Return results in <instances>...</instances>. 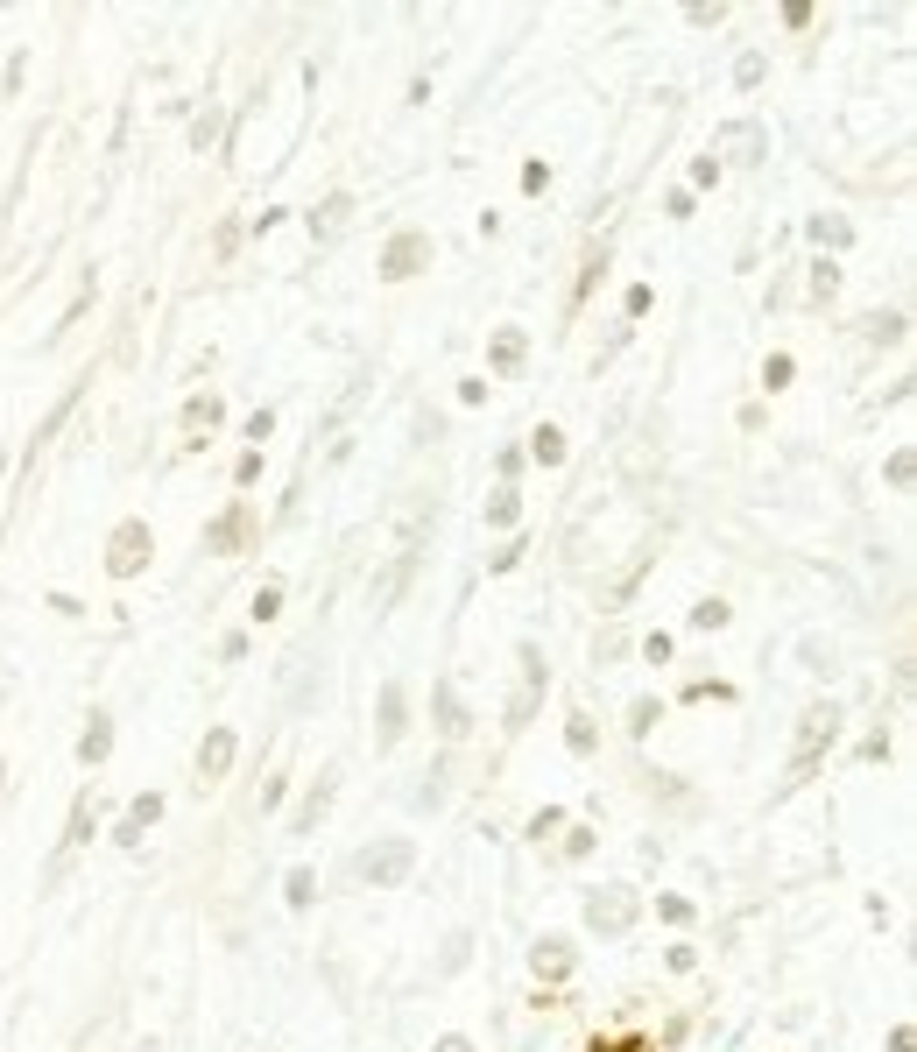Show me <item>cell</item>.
<instances>
[{"label": "cell", "mask_w": 917, "mask_h": 1052, "mask_svg": "<svg viewBox=\"0 0 917 1052\" xmlns=\"http://www.w3.org/2000/svg\"><path fill=\"white\" fill-rule=\"evenodd\" d=\"M572 968V946L565 940H537V974H565Z\"/></svg>", "instance_id": "277c9868"}, {"label": "cell", "mask_w": 917, "mask_h": 1052, "mask_svg": "<svg viewBox=\"0 0 917 1052\" xmlns=\"http://www.w3.org/2000/svg\"><path fill=\"white\" fill-rule=\"evenodd\" d=\"M586 918H593V932H621L628 918H635V904H628V891H600L593 904H586Z\"/></svg>", "instance_id": "7a4b0ae2"}, {"label": "cell", "mask_w": 917, "mask_h": 1052, "mask_svg": "<svg viewBox=\"0 0 917 1052\" xmlns=\"http://www.w3.org/2000/svg\"><path fill=\"white\" fill-rule=\"evenodd\" d=\"M494 353H501V368H515V360H522V332H501V347H494Z\"/></svg>", "instance_id": "7c38bea8"}, {"label": "cell", "mask_w": 917, "mask_h": 1052, "mask_svg": "<svg viewBox=\"0 0 917 1052\" xmlns=\"http://www.w3.org/2000/svg\"><path fill=\"white\" fill-rule=\"evenodd\" d=\"M530 453H537L543 466H551V459H565V432H558V424H543V432L530 438Z\"/></svg>", "instance_id": "ba28073f"}, {"label": "cell", "mask_w": 917, "mask_h": 1052, "mask_svg": "<svg viewBox=\"0 0 917 1052\" xmlns=\"http://www.w3.org/2000/svg\"><path fill=\"white\" fill-rule=\"evenodd\" d=\"M141 551V523H128L120 537H113V572H128V558Z\"/></svg>", "instance_id": "9c48e42d"}, {"label": "cell", "mask_w": 917, "mask_h": 1052, "mask_svg": "<svg viewBox=\"0 0 917 1052\" xmlns=\"http://www.w3.org/2000/svg\"><path fill=\"white\" fill-rule=\"evenodd\" d=\"M107 734H113V721H107V713H92V728H85V763H99V755H107Z\"/></svg>", "instance_id": "8992f818"}, {"label": "cell", "mask_w": 917, "mask_h": 1052, "mask_svg": "<svg viewBox=\"0 0 917 1052\" xmlns=\"http://www.w3.org/2000/svg\"><path fill=\"white\" fill-rule=\"evenodd\" d=\"M226 755H233V734H212V749L198 755V770H205V777H219V770H226Z\"/></svg>", "instance_id": "30bf717a"}, {"label": "cell", "mask_w": 917, "mask_h": 1052, "mask_svg": "<svg viewBox=\"0 0 917 1052\" xmlns=\"http://www.w3.org/2000/svg\"><path fill=\"white\" fill-rule=\"evenodd\" d=\"M417 262H424V241L409 234V241H396V255H388V276H409Z\"/></svg>", "instance_id": "52a82bcc"}, {"label": "cell", "mask_w": 917, "mask_h": 1052, "mask_svg": "<svg viewBox=\"0 0 917 1052\" xmlns=\"http://www.w3.org/2000/svg\"><path fill=\"white\" fill-rule=\"evenodd\" d=\"M381 848H388V855H367V876H375V883H396V876L409 869V848L403 840H381Z\"/></svg>", "instance_id": "3957f363"}, {"label": "cell", "mask_w": 917, "mask_h": 1052, "mask_svg": "<svg viewBox=\"0 0 917 1052\" xmlns=\"http://www.w3.org/2000/svg\"><path fill=\"white\" fill-rule=\"evenodd\" d=\"M833 728H840L833 706H811V713H805V742H798V763H790V777H805L811 763H819V749H833Z\"/></svg>", "instance_id": "6da1fadb"}, {"label": "cell", "mask_w": 917, "mask_h": 1052, "mask_svg": "<svg viewBox=\"0 0 917 1052\" xmlns=\"http://www.w3.org/2000/svg\"><path fill=\"white\" fill-rule=\"evenodd\" d=\"M396 734H403V693L388 685V693H381V742H396Z\"/></svg>", "instance_id": "5b68a950"}, {"label": "cell", "mask_w": 917, "mask_h": 1052, "mask_svg": "<svg viewBox=\"0 0 917 1052\" xmlns=\"http://www.w3.org/2000/svg\"><path fill=\"white\" fill-rule=\"evenodd\" d=\"M438 1052H473V1046H466V1038H438Z\"/></svg>", "instance_id": "5bb4252c"}, {"label": "cell", "mask_w": 917, "mask_h": 1052, "mask_svg": "<svg viewBox=\"0 0 917 1052\" xmlns=\"http://www.w3.org/2000/svg\"><path fill=\"white\" fill-rule=\"evenodd\" d=\"M487 523H515V495H509V487L494 495V509H487Z\"/></svg>", "instance_id": "8fae6325"}, {"label": "cell", "mask_w": 917, "mask_h": 1052, "mask_svg": "<svg viewBox=\"0 0 917 1052\" xmlns=\"http://www.w3.org/2000/svg\"><path fill=\"white\" fill-rule=\"evenodd\" d=\"M290 904H297V911L311 904V869H297V876H290Z\"/></svg>", "instance_id": "4fadbf2b"}]
</instances>
